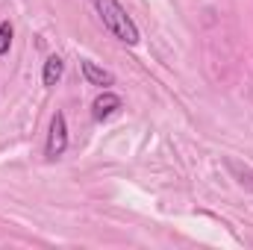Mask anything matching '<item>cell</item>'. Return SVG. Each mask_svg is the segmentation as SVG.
I'll return each instance as SVG.
<instances>
[{
    "mask_svg": "<svg viewBox=\"0 0 253 250\" xmlns=\"http://www.w3.org/2000/svg\"><path fill=\"white\" fill-rule=\"evenodd\" d=\"M94 9H97L103 27H106L118 42H124V44H129V47L141 42V33H138L135 21L126 15V9L118 3V0H94Z\"/></svg>",
    "mask_w": 253,
    "mask_h": 250,
    "instance_id": "1",
    "label": "cell"
},
{
    "mask_svg": "<svg viewBox=\"0 0 253 250\" xmlns=\"http://www.w3.org/2000/svg\"><path fill=\"white\" fill-rule=\"evenodd\" d=\"M65 150H68V118H65V112H56L50 118V132H47L44 153H47V159H59Z\"/></svg>",
    "mask_w": 253,
    "mask_h": 250,
    "instance_id": "2",
    "label": "cell"
},
{
    "mask_svg": "<svg viewBox=\"0 0 253 250\" xmlns=\"http://www.w3.org/2000/svg\"><path fill=\"white\" fill-rule=\"evenodd\" d=\"M121 109H124V100H121L115 91L103 88V94H97L94 103H91V118H94V121H109V118H115Z\"/></svg>",
    "mask_w": 253,
    "mask_h": 250,
    "instance_id": "3",
    "label": "cell"
},
{
    "mask_svg": "<svg viewBox=\"0 0 253 250\" xmlns=\"http://www.w3.org/2000/svg\"><path fill=\"white\" fill-rule=\"evenodd\" d=\"M80 74H83V80L88 85H100V88L115 85V74L106 71V68H100V65L91 62V59H80Z\"/></svg>",
    "mask_w": 253,
    "mask_h": 250,
    "instance_id": "4",
    "label": "cell"
},
{
    "mask_svg": "<svg viewBox=\"0 0 253 250\" xmlns=\"http://www.w3.org/2000/svg\"><path fill=\"white\" fill-rule=\"evenodd\" d=\"M62 74H65V62H62V56H47L44 59V68H42V83L44 85H56L59 80H62Z\"/></svg>",
    "mask_w": 253,
    "mask_h": 250,
    "instance_id": "5",
    "label": "cell"
},
{
    "mask_svg": "<svg viewBox=\"0 0 253 250\" xmlns=\"http://www.w3.org/2000/svg\"><path fill=\"white\" fill-rule=\"evenodd\" d=\"M12 24L9 21H0V56H6L9 53V47H12Z\"/></svg>",
    "mask_w": 253,
    "mask_h": 250,
    "instance_id": "6",
    "label": "cell"
}]
</instances>
